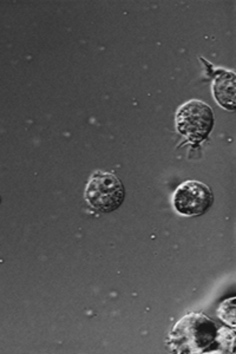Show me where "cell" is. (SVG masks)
<instances>
[{"label": "cell", "instance_id": "1", "mask_svg": "<svg viewBox=\"0 0 236 354\" xmlns=\"http://www.w3.org/2000/svg\"><path fill=\"white\" fill-rule=\"evenodd\" d=\"M125 189L116 175L96 171L85 189V200L100 213H111L123 205Z\"/></svg>", "mask_w": 236, "mask_h": 354}, {"label": "cell", "instance_id": "2", "mask_svg": "<svg viewBox=\"0 0 236 354\" xmlns=\"http://www.w3.org/2000/svg\"><path fill=\"white\" fill-rule=\"evenodd\" d=\"M214 127V113L208 104L189 101L181 105L176 113V129L192 143L208 138Z\"/></svg>", "mask_w": 236, "mask_h": 354}, {"label": "cell", "instance_id": "3", "mask_svg": "<svg viewBox=\"0 0 236 354\" xmlns=\"http://www.w3.org/2000/svg\"><path fill=\"white\" fill-rule=\"evenodd\" d=\"M214 202L208 185L202 182L187 181L177 188L172 196V205L182 216H201L207 213Z\"/></svg>", "mask_w": 236, "mask_h": 354}, {"label": "cell", "instance_id": "4", "mask_svg": "<svg viewBox=\"0 0 236 354\" xmlns=\"http://www.w3.org/2000/svg\"><path fill=\"white\" fill-rule=\"evenodd\" d=\"M212 93L215 100L224 109L234 111L235 110V76L233 73H224L217 77Z\"/></svg>", "mask_w": 236, "mask_h": 354}]
</instances>
